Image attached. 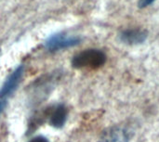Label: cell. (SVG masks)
I'll return each instance as SVG.
<instances>
[{
    "label": "cell",
    "instance_id": "2",
    "mask_svg": "<svg viewBox=\"0 0 159 142\" xmlns=\"http://www.w3.org/2000/svg\"><path fill=\"white\" fill-rule=\"evenodd\" d=\"M81 38L75 35H68L63 33L51 35L46 41V47L50 51H58L78 45Z\"/></svg>",
    "mask_w": 159,
    "mask_h": 142
},
{
    "label": "cell",
    "instance_id": "4",
    "mask_svg": "<svg viewBox=\"0 0 159 142\" xmlns=\"http://www.w3.org/2000/svg\"><path fill=\"white\" fill-rule=\"evenodd\" d=\"M23 71L24 68L22 65H20L7 77L0 89V100H7V98H8L16 90L19 84L20 83L21 77L23 75Z\"/></svg>",
    "mask_w": 159,
    "mask_h": 142
},
{
    "label": "cell",
    "instance_id": "5",
    "mask_svg": "<svg viewBox=\"0 0 159 142\" xmlns=\"http://www.w3.org/2000/svg\"><path fill=\"white\" fill-rule=\"evenodd\" d=\"M148 37V32L141 28H131L123 30L119 33V39L126 45L136 46L145 42Z\"/></svg>",
    "mask_w": 159,
    "mask_h": 142
},
{
    "label": "cell",
    "instance_id": "9",
    "mask_svg": "<svg viewBox=\"0 0 159 142\" xmlns=\"http://www.w3.org/2000/svg\"><path fill=\"white\" fill-rule=\"evenodd\" d=\"M6 103H7V100H0V113L4 110V108L6 106Z\"/></svg>",
    "mask_w": 159,
    "mask_h": 142
},
{
    "label": "cell",
    "instance_id": "6",
    "mask_svg": "<svg viewBox=\"0 0 159 142\" xmlns=\"http://www.w3.org/2000/svg\"><path fill=\"white\" fill-rule=\"evenodd\" d=\"M48 119H49V124L53 127L60 128L62 127L63 125L66 122L67 119V109L63 105H57L52 107L48 113Z\"/></svg>",
    "mask_w": 159,
    "mask_h": 142
},
{
    "label": "cell",
    "instance_id": "3",
    "mask_svg": "<svg viewBox=\"0 0 159 142\" xmlns=\"http://www.w3.org/2000/svg\"><path fill=\"white\" fill-rule=\"evenodd\" d=\"M130 132L122 126H114L105 129L102 136L100 142H129Z\"/></svg>",
    "mask_w": 159,
    "mask_h": 142
},
{
    "label": "cell",
    "instance_id": "7",
    "mask_svg": "<svg viewBox=\"0 0 159 142\" xmlns=\"http://www.w3.org/2000/svg\"><path fill=\"white\" fill-rule=\"evenodd\" d=\"M155 1L156 0H140L138 3V6L140 8H144V7H147L150 5H152Z\"/></svg>",
    "mask_w": 159,
    "mask_h": 142
},
{
    "label": "cell",
    "instance_id": "1",
    "mask_svg": "<svg viewBox=\"0 0 159 142\" xmlns=\"http://www.w3.org/2000/svg\"><path fill=\"white\" fill-rule=\"evenodd\" d=\"M106 60L107 56L102 50L97 48H89L74 56L72 60V65L75 69L96 70L102 67Z\"/></svg>",
    "mask_w": 159,
    "mask_h": 142
},
{
    "label": "cell",
    "instance_id": "8",
    "mask_svg": "<svg viewBox=\"0 0 159 142\" xmlns=\"http://www.w3.org/2000/svg\"><path fill=\"white\" fill-rule=\"evenodd\" d=\"M29 142H48V140L44 137H35L32 139Z\"/></svg>",
    "mask_w": 159,
    "mask_h": 142
}]
</instances>
